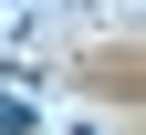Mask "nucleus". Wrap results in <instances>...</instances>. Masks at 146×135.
I'll return each mask as SVG.
<instances>
[{
    "label": "nucleus",
    "mask_w": 146,
    "mask_h": 135,
    "mask_svg": "<svg viewBox=\"0 0 146 135\" xmlns=\"http://www.w3.org/2000/svg\"><path fill=\"white\" fill-rule=\"evenodd\" d=\"M73 11H115V0H73Z\"/></svg>",
    "instance_id": "1"
}]
</instances>
